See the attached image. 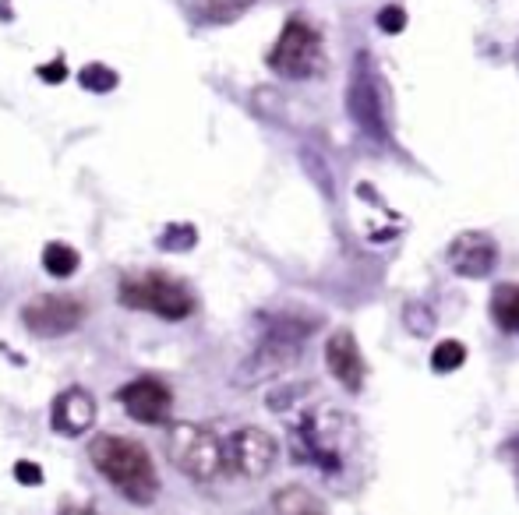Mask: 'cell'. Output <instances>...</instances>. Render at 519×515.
Wrapping results in <instances>:
<instances>
[{"mask_svg": "<svg viewBox=\"0 0 519 515\" xmlns=\"http://www.w3.org/2000/svg\"><path fill=\"white\" fill-rule=\"evenodd\" d=\"M89 318V307L82 297L71 293H39L22 304V325L39 339H61L78 332Z\"/></svg>", "mask_w": 519, "mask_h": 515, "instance_id": "cell-9", "label": "cell"}, {"mask_svg": "<svg viewBox=\"0 0 519 515\" xmlns=\"http://www.w3.org/2000/svg\"><path fill=\"white\" fill-rule=\"evenodd\" d=\"M346 110L354 117V124L375 142H389V127H385V103H382V78H378L375 64L368 53H357L354 71H350V85H346Z\"/></svg>", "mask_w": 519, "mask_h": 515, "instance_id": "cell-8", "label": "cell"}, {"mask_svg": "<svg viewBox=\"0 0 519 515\" xmlns=\"http://www.w3.org/2000/svg\"><path fill=\"white\" fill-rule=\"evenodd\" d=\"M279 441L262 427H237L223 434V477L230 480H262L276 466Z\"/></svg>", "mask_w": 519, "mask_h": 515, "instance_id": "cell-7", "label": "cell"}, {"mask_svg": "<svg viewBox=\"0 0 519 515\" xmlns=\"http://www.w3.org/2000/svg\"><path fill=\"white\" fill-rule=\"evenodd\" d=\"M272 71L279 78H290V82H304V78H315L325 71V43L322 32L308 22V18H290L279 32L276 46L265 57Z\"/></svg>", "mask_w": 519, "mask_h": 515, "instance_id": "cell-5", "label": "cell"}, {"mask_svg": "<svg viewBox=\"0 0 519 515\" xmlns=\"http://www.w3.org/2000/svg\"><path fill=\"white\" fill-rule=\"evenodd\" d=\"M304 392H311V385H286V389H276L269 399H265V406H269L272 413H283L290 410V406L297 403V399L304 396Z\"/></svg>", "mask_w": 519, "mask_h": 515, "instance_id": "cell-22", "label": "cell"}, {"mask_svg": "<svg viewBox=\"0 0 519 515\" xmlns=\"http://www.w3.org/2000/svg\"><path fill=\"white\" fill-rule=\"evenodd\" d=\"M89 459L96 473L113 487V491L128 498L131 505L145 508L159 498V473L145 445L124 434H96L89 441Z\"/></svg>", "mask_w": 519, "mask_h": 515, "instance_id": "cell-1", "label": "cell"}, {"mask_svg": "<svg viewBox=\"0 0 519 515\" xmlns=\"http://www.w3.org/2000/svg\"><path fill=\"white\" fill-rule=\"evenodd\" d=\"M36 78L43 85H61V82H68V64H64V57L61 60H50V64H39L36 68Z\"/></svg>", "mask_w": 519, "mask_h": 515, "instance_id": "cell-24", "label": "cell"}, {"mask_svg": "<svg viewBox=\"0 0 519 515\" xmlns=\"http://www.w3.org/2000/svg\"><path fill=\"white\" fill-rule=\"evenodd\" d=\"M315 329H318V318H301V314L265 318L262 339H258L255 350L237 364L234 385L237 389H255V385H265V381L290 371V367L304 357V343H308V336Z\"/></svg>", "mask_w": 519, "mask_h": 515, "instance_id": "cell-2", "label": "cell"}, {"mask_svg": "<svg viewBox=\"0 0 519 515\" xmlns=\"http://www.w3.org/2000/svg\"><path fill=\"white\" fill-rule=\"evenodd\" d=\"M78 85H82L85 92H92V96H106V92H113L121 85V75H117L110 64H103V60H92V64H85V68L78 71Z\"/></svg>", "mask_w": 519, "mask_h": 515, "instance_id": "cell-17", "label": "cell"}, {"mask_svg": "<svg viewBox=\"0 0 519 515\" xmlns=\"http://www.w3.org/2000/svg\"><path fill=\"white\" fill-rule=\"evenodd\" d=\"M276 512L279 515H325L322 501L308 494L304 487H286L276 494Z\"/></svg>", "mask_w": 519, "mask_h": 515, "instance_id": "cell-18", "label": "cell"}, {"mask_svg": "<svg viewBox=\"0 0 519 515\" xmlns=\"http://www.w3.org/2000/svg\"><path fill=\"white\" fill-rule=\"evenodd\" d=\"M516 53H519V50H516Z\"/></svg>", "mask_w": 519, "mask_h": 515, "instance_id": "cell-27", "label": "cell"}, {"mask_svg": "<svg viewBox=\"0 0 519 515\" xmlns=\"http://www.w3.org/2000/svg\"><path fill=\"white\" fill-rule=\"evenodd\" d=\"M502 456H505V463H509V466H512V473H516V480H519V438L505 441V448H502Z\"/></svg>", "mask_w": 519, "mask_h": 515, "instance_id": "cell-26", "label": "cell"}, {"mask_svg": "<svg viewBox=\"0 0 519 515\" xmlns=\"http://www.w3.org/2000/svg\"><path fill=\"white\" fill-rule=\"evenodd\" d=\"M166 459H170L184 477L198 484H212L223 477V434L209 424H166Z\"/></svg>", "mask_w": 519, "mask_h": 515, "instance_id": "cell-4", "label": "cell"}, {"mask_svg": "<svg viewBox=\"0 0 519 515\" xmlns=\"http://www.w3.org/2000/svg\"><path fill=\"white\" fill-rule=\"evenodd\" d=\"M463 360H467V346L459 343V339H442V343L431 350V371L452 374L463 367Z\"/></svg>", "mask_w": 519, "mask_h": 515, "instance_id": "cell-20", "label": "cell"}, {"mask_svg": "<svg viewBox=\"0 0 519 515\" xmlns=\"http://www.w3.org/2000/svg\"><path fill=\"white\" fill-rule=\"evenodd\" d=\"M325 367H329V374L346 392L364 389L368 364H364V353H361V346H357L354 332H346V329L332 332L329 343H325Z\"/></svg>", "mask_w": 519, "mask_h": 515, "instance_id": "cell-13", "label": "cell"}, {"mask_svg": "<svg viewBox=\"0 0 519 515\" xmlns=\"http://www.w3.org/2000/svg\"><path fill=\"white\" fill-rule=\"evenodd\" d=\"M445 265L463 279H488L498 265V244L488 233H459L445 251Z\"/></svg>", "mask_w": 519, "mask_h": 515, "instance_id": "cell-11", "label": "cell"}, {"mask_svg": "<svg viewBox=\"0 0 519 515\" xmlns=\"http://www.w3.org/2000/svg\"><path fill=\"white\" fill-rule=\"evenodd\" d=\"M491 318L502 332L519 336V283H502L491 293Z\"/></svg>", "mask_w": 519, "mask_h": 515, "instance_id": "cell-15", "label": "cell"}, {"mask_svg": "<svg viewBox=\"0 0 519 515\" xmlns=\"http://www.w3.org/2000/svg\"><path fill=\"white\" fill-rule=\"evenodd\" d=\"M255 0H191V18L198 25H230L251 8Z\"/></svg>", "mask_w": 519, "mask_h": 515, "instance_id": "cell-14", "label": "cell"}, {"mask_svg": "<svg viewBox=\"0 0 519 515\" xmlns=\"http://www.w3.org/2000/svg\"><path fill=\"white\" fill-rule=\"evenodd\" d=\"M378 29L385 32V36H399V32L407 29V11L399 8V4H389V8L378 11Z\"/></svg>", "mask_w": 519, "mask_h": 515, "instance_id": "cell-23", "label": "cell"}, {"mask_svg": "<svg viewBox=\"0 0 519 515\" xmlns=\"http://www.w3.org/2000/svg\"><path fill=\"white\" fill-rule=\"evenodd\" d=\"M403 321H407V329L414 332V336H421V339L435 332V311H431L428 304H421V300L407 304V311H403Z\"/></svg>", "mask_w": 519, "mask_h": 515, "instance_id": "cell-21", "label": "cell"}, {"mask_svg": "<svg viewBox=\"0 0 519 515\" xmlns=\"http://www.w3.org/2000/svg\"><path fill=\"white\" fill-rule=\"evenodd\" d=\"M117 300L128 311L156 314L163 321H188L198 311V297L184 279H173L166 272H142L128 276L117 286Z\"/></svg>", "mask_w": 519, "mask_h": 515, "instance_id": "cell-3", "label": "cell"}, {"mask_svg": "<svg viewBox=\"0 0 519 515\" xmlns=\"http://www.w3.org/2000/svg\"><path fill=\"white\" fill-rule=\"evenodd\" d=\"M343 417L332 410H318L301 417L290 427V448H294V463L318 466L322 473H336L343 466V448L336 441V431Z\"/></svg>", "mask_w": 519, "mask_h": 515, "instance_id": "cell-6", "label": "cell"}, {"mask_svg": "<svg viewBox=\"0 0 519 515\" xmlns=\"http://www.w3.org/2000/svg\"><path fill=\"white\" fill-rule=\"evenodd\" d=\"M117 403L124 406L135 424H149V427H166L173 417V392L166 381L159 378H135L128 385L117 389Z\"/></svg>", "mask_w": 519, "mask_h": 515, "instance_id": "cell-10", "label": "cell"}, {"mask_svg": "<svg viewBox=\"0 0 519 515\" xmlns=\"http://www.w3.org/2000/svg\"><path fill=\"white\" fill-rule=\"evenodd\" d=\"M15 480L25 487H39L43 484V466L39 463H29V459H18L15 463Z\"/></svg>", "mask_w": 519, "mask_h": 515, "instance_id": "cell-25", "label": "cell"}, {"mask_svg": "<svg viewBox=\"0 0 519 515\" xmlns=\"http://www.w3.org/2000/svg\"><path fill=\"white\" fill-rule=\"evenodd\" d=\"M78 265H82V254H78L71 244H64V240H50V244L43 247V269H46V276L71 279L78 272Z\"/></svg>", "mask_w": 519, "mask_h": 515, "instance_id": "cell-16", "label": "cell"}, {"mask_svg": "<svg viewBox=\"0 0 519 515\" xmlns=\"http://www.w3.org/2000/svg\"><path fill=\"white\" fill-rule=\"evenodd\" d=\"M195 244H198V230L191 223H170L156 237V247L166 254H188L195 251Z\"/></svg>", "mask_w": 519, "mask_h": 515, "instance_id": "cell-19", "label": "cell"}, {"mask_svg": "<svg viewBox=\"0 0 519 515\" xmlns=\"http://www.w3.org/2000/svg\"><path fill=\"white\" fill-rule=\"evenodd\" d=\"M96 413V396L89 389H82V385H71V389H64L61 396L53 399L50 427L57 434H64V438H82L96 424Z\"/></svg>", "mask_w": 519, "mask_h": 515, "instance_id": "cell-12", "label": "cell"}]
</instances>
